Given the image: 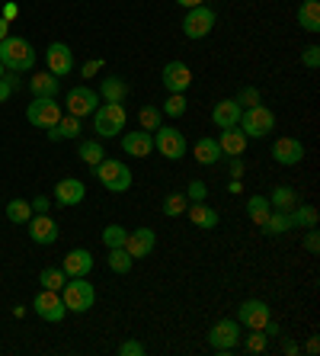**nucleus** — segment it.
<instances>
[{
  "instance_id": "nucleus-48",
  "label": "nucleus",
  "mask_w": 320,
  "mask_h": 356,
  "mask_svg": "<svg viewBox=\"0 0 320 356\" xmlns=\"http://www.w3.org/2000/svg\"><path fill=\"white\" fill-rule=\"evenodd\" d=\"M96 71H103V61H99V58L87 61V65L81 67V74H83V77H93V74H96Z\"/></svg>"
},
{
  "instance_id": "nucleus-17",
  "label": "nucleus",
  "mask_w": 320,
  "mask_h": 356,
  "mask_svg": "<svg viewBox=\"0 0 320 356\" xmlns=\"http://www.w3.org/2000/svg\"><path fill=\"white\" fill-rule=\"evenodd\" d=\"M29 238L35 241V244H55L58 238H61V228H58V222L45 212V216H33L29 218Z\"/></svg>"
},
{
  "instance_id": "nucleus-41",
  "label": "nucleus",
  "mask_w": 320,
  "mask_h": 356,
  "mask_svg": "<svg viewBox=\"0 0 320 356\" xmlns=\"http://www.w3.org/2000/svg\"><path fill=\"white\" fill-rule=\"evenodd\" d=\"M186 109H189V103H186V97L183 93H170L167 97V103H164V113L170 119H180V116H186Z\"/></svg>"
},
{
  "instance_id": "nucleus-52",
  "label": "nucleus",
  "mask_w": 320,
  "mask_h": 356,
  "mask_svg": "<svg viewBox=\"0 0 320 356\" xmlns=\"http://www.w3.org/2000/svg\"><path fill=\"white\" fill-rule=\"evenodd\" d=\"M10 35V19H0V42Z\"/></svg>"
},
{
  "instance_id": "nucleus-14",
  "label": "nucleus",
  "mask_w": 320,
  "mask_h": 356,
  "mask_svg": "<svg viewBox=\"0 0 320 356\" xmlns=\"http://www.w3.org/2000/svg\"><path fill=\"white\" fill-rule=\"evenodd\" d=\"M96 103H99L96 90H90V87H71L65 106H67V116L83 119V116H93V113H96Z\"/></svg>"
},
{
  "instance_id": "nucleus-5",
  "label": "nucleus",
  "mask_w": 320,
  "mask_h": 356,
  "mask_svg": "<svg viewBox=\"0 0 320 356\" xmlns=\"http://www.w3.org/2000/svg\"><path fill=\"white\" fill-rule=\"evenodd\" d=\"M96 135L99 138H115V135H122L125 129V103H103L96 106Z\"/></svg>"
},
{
  "instance_id": "nucleus-56",
  "label": "nucleus",
  "mask_w": 320,
  "mask_h": 356,
  "mask_svg": "<svg viewBox=\"0 0 320 356\" xmlns=\"http://www.w3.org/2000/svg\"><path fill=\"white\" fill-rule=\"evenodd\" d=\"M3 74H7V67H3V65H0V77H3Z\"/></svg>"
},
{
  "instance_id": "nucleus-6",
  "label": "nucleus",
  "mask_w": 320,
  "mask_h": 356,
  "mask_svg": "<svg viewBox=\"0 0 320 356\" xmlns=\"http://www.w3.org/2000/svg\"><path fill=\"white\" fill-rule=\"evenodd\" d=\"M214 23H218V17H214V10L212 7H189L186 10V17H183V35L186 39H205L208 33L214 29Z\"/></svg>"
},
{
  "instance_id": "nucleus-1",
  "label": "nucleus",
  "mask_w": 320,
  "mask_h": 356,
  "mask_svg": "<svg viewBox=\"0 0 320 356\" xmlns=\"http://www.w3.org/2000/svg\"><path fill=\"white\" fill-rule=\"evenodd\" d=\"M0 65L13 71V74H23V71H33L35 65V49L29 39H19V35H7L0 42Z\"/></svg>"
},
{
  "instance_id": "nucleus-45",
  "label": "nucleus",
  "mask_w": 320,
  "mask_h": 356,
  "mask_svg": "<svg viewBox=\"0 0 320 356\" xmlns=\"http://www.w3.org/2000/svg\"><path fill=\"white\" fill-rule=\"evenodd\" d=\"M148 350H144V343H138V340H122V347H119V356H144Z\"/></svg>"
},
{
  "instance_id": "nucleus-25",
  "label": "nucleus",
  "mask_w": 320,
  "mask_h": 356,
  "mask_svg": "<svg viewBox=\"0 0 320 356\" xmlns=\"http://www.w3.org/2000/svg\"><path fill=\"white\" fill-rule=\"evenodd\" d=\"M298 26L304 33H320V3L317 0H301L298 7Z\"/></svg>"
},
{
  "instance_id": "nucleus-47",
  "label": "nucleus",
  "mask_w": 320,
  "mask_h": 356,
  "mask_svg": "<svg viewBox=\"0 0 320 356\" xmlns=\"http://www.w3.org/2000/svg\"><path fill=\"white\" fill-rule=\"evenodd\" d=\"M49 209H51V202H49L45 196H35V199H33V216H45Z\"/></svg>"
},
{
  "instance_id": "nucleus-34",
  "label": "nucleus",
  "mask_w": 320,
  "mask_h": 356,
  "mask_svg": "<svg viewBox=\"0 0 320 356\" xmlns=\"http://www.w3.org/2000/svg\"><path fill=\"white\" fill-rule=\"evenodd\" d=\"M272 212V206H269V199L266 196H250V202H246V216H250V222L260 228V225L266 222V216Z\"/></svg>"
},
{
  "instance_id": "nucleus-4",
  "label": "nucleus",
  "mask_w": 320,
  "mask_h": 356,
  "mask_svg": "<svg viewBox=\"0 0 320 356\" xmlns=\"http://www.w3.org/2000/svg\"><path fill=\"white\" fill-rule=\"evenodd\" d=\"M237 129L246 135V138H266V135L276 129V113L263 103H256V106L244 109L237 119Z\"/></svg>"
},
{
  "instance_id": "nucleus-32",
  "label": "nucleus",
  "mask_w": 320,
  "mask_h": 356,
  "mask_svg": "<svg viewBox=\"0 0 320 356\" xmlns=\"http://www.w3.org/2000/svg\"><path fill=\"white\" fill-rule=\"evenodd\" d=\"M106 264H109V270H112V273H122V276H125V273H128V270L135 266V257H132V254H128L125 248H109Z\"/></svg>"
},
{
  "instance_id": "nucleus-37",
  "label": "nucleus",
  "mask_w": 320,
  "mask_h": 356,
  "mask_svg": "<svg viewBox=\"0 0 320 356\" xmlns=\"http://www.w3.org/2000/svg\"><path fill=\"white\" fill-rule=\"evenodd\" d=\"M240 343H244L246 353H266V347H269V337H266V331H250L246 337L240 334Z\"/></svg>"
},
{
  "instance_id": "nucleus-39",
  "label": "nucleus",
  "mask_w": 320,
  "mask_h": 356,
  "mask_svg": "<svg viewBox=\"0 0 320 356\" xmlns=\"http://www.w3.org/2000/svg\"><path fill=\"white\" fill-rule=\"evenodd\" d=\"M186 206H189L186 193H170V196L164 199V216L167 218H176V216H183V212H186Z\"/></svg>"
},
{
  "instance_id": "nucleus-28",
  "label": "nucleus",
  "mask_w": 320,
  "mask_h": 356,
  "mask_svg": "<svg viewBox=\"0 0 320 356\" xmlns=\"http://www.w3.org/2000/svg\"><path fill=\"white\" fill-rule=\"evenodd\" d=\"M99 97H103V103H122V99L128 97V83H125L122 77H103Z\"/></svg>"
},
{
  "instance_id": "nucleus-31",
  "label": "nucleus",
  "mask_w": 320,
  "mask_h": 356,
  "mask_svg": "<svg viewBox=\"0 0 320 356\" xmlns=\"http://www.w3.org/2000/svg\"><path fill=\"white\" fill-rule=\"evenodd\" d=\"M288 222H292V228H304V232H308V228H317V209L298 202V206L288 212Z\"/></svg>"
},
{
  "instance_id": "nucleus-35",
  "label": "nucleus",
  "mask_w": 320,
  "mask_h": 356,
  "mask_svg": "<svg viewBox=\"0 0 320 356\" xmlns=\"http://www.w3.org/2000/svg\"><path fill=\"white\" fill-rule=\"evenodd\" d=\"M39 282H42V289L61 292V289H65V282H67V273L61 270V266H45V270H42V276H39Z\"/></svg>"
},
{
  "instance_id": "nucleus-24",
  "label": "nucleus",
  "mask_w": 320,
  "mask_h": 356,
  "mask_svg": "<svg viewBox=\"0 0 320 356\" xmlns=\"http://www.w3.org/2000/svg\"><path fill=\"white\" fill-rule=\"evenodd\" d=\"M192 158H196L202 167H214L224 158L221 148H218V138H199L196 148H192Z\"/></svg>"
},
{
  "instance_id": "nucleus-27",
  "label": "nucleus",
  "mask_w": 320,
  "mask_h": 356,
  "mask_svg": "<svg viewBox=\"0 0 320 356\" xmlns=\"http://www.w3.org/2000/svg\"><path fill=\"white\" fill-rule=\"evenodd\" d=\"M29 90H33L35 97H58V90H61V77H55L51 71H42V74H35L33 81H29Z\"/></svg>"
},
{
  "instance_id": "nucleus-26",
  "label": "nucleus",
  "mask_w": 320,
  "mask_h": 356,
  "mask_svg": "<svg viewBox=\"0 0 320 356\" xmlns=\"http://www.w3.org/2000/svg\"><path fill=\"white\" fill-rule=\"evenodd\" d=\"M83 132V125L77 116H61L58 119V125H51V129H45V135H49L51 141H61V138H77V135Z\"/></svg>"
},
{
  "instance_id": "nucleus-9",
  "label": "nucleus",
  "mask_w": 320,
  "mask_h": 356,
  "mask_svg": "<svg viewBox=\"0 0 320 356\" xmlns=\"http://www.w3.org/2000/svg\"><path fill=\"white\" fill-rule=\"evenodd\" d=\"M26 119L35 125V129H51L61 119V103H55V97H35L26 109Z\"/></svg>"
},
{
  "instance_id": "nucleus-50",
  "label": "nucleus",
  "mask_w": 320,
  "mask_h": 356,
  "mask_svg": "<svg viewBox=\"0 0 320 356\" xmlns=\"http://www.w3.org/2000/svg\"><path fill=\"white\" fill-rule=\"evenodd\" d=\"M19 13V7L17 3H3V19H13Z\"/></svg>"
},
{
  "instance_id": "nucleus-11",
  "label": "nucleus",
  "mask_w": 320,
  "mask_h": 356,
  "mask_svg": "<svg viewBox=\"0 0 320 356\" xmlns=\"http://www.w3.org/2000/svg\"><path fill=\"white\" fill-rule=\"evenodd\" d=\"M33 308H35V315H39L42 321H49V324L65 321V315H67L65 298H61V292H55V289H42L39 296H35Z\"/></svg>"
},
{
  "instance_id": "nucleus-54",
  "label": "nucleus",
  "mask_w": 320,
  "mask_h": 356,
  "mask_svg": "<svg viewBox=\"0 0 320 356\" xmlns=\"http://www.w3.org/2000/svg\"><path fill=\"white\" fill-rule=\"evenodd\" d=\"M282 350H285L288 356H295V353H298V343H292V340H285V343H282Z\"/></svg>"
},
{
  "instance_id": "nucleus-3",
  "label": "nucleus",
  "mask_w": 320,
  "mask_h": 356,
  "mask_svg": "<svg viewBox=\"0 0 320 356\" xmlns=\"http://www.w3.org/2000/svg\"><path fill=\"white\" fill-rule=\"evenodd\" d=\"M61 298H65V308H67V312L83 315V312H90L93 302H96V286H93V282H87V276H74V280L65 282Z\"/></svg>"
},
{
  "instance_id": "nucleus-2",
  "label": "nucleus",
  "mask_w": 320,
  "mask_h": 356,
  "mask_svg": "<svg viewBox=\"0 0 320 356\" xmlns=\"http://www.w3.org/2000/svg\"><path fill=\"white\" fill-rule=\"evenodd\" d=\"M93 177H96L109 193L132 190V170H128V164H122L119 158H103L96 167H93Z\"/></svg>"
},
{
  "instance_id": "nucleus-29",
  "label": "nucleus",
  "mask_w": 320,
  "mask_h": 356,
  "mask_svg": "<svg viewBox=\"0 0 320 356\" xmlns=\"http://www.w3.org/2000/svg\"><path fill=\"white\" fill-rule=\"evenodd\" d=\"M266 199H269V206L276 209V212H292V209L301 202V199H298V193L292 190V186H276V190H272Z\"/></svg>"
},
{
  "instance_id": "nucleus-7",
  "label": "nucleus",
  "mask_w": 320,
  "mask_h": 356,
  "mask_svg": "<svg viewBox=\"0 0 320 356\" xmlns=\"http://www.w3.org/2000/svg\"><path fill=\"white\" fill-rule=\"evenodd\" d=\"M237 343H240V321L221 318V321L212 324V331H208V347H212L214 353H230Z\"/></svg>"
},
{
  "instance_id": "nucleus-42",
  "label": "nucleus",
  "mask_w": 320,
  "mask_h": 356,
  "mask_svg": "<svg viewBox=\"0 0 320 356\" xmlns=\"http://www.w3.org/2000/svg\"><path fill=\"white\" fill-rule=\"evenodd\" d=\"M234 99L240 103V109H250V106H256V103H260V90H256V87H244V90H240Z\"/></svg>"
},
{
  "instance_id": "nucleus-43",
  "label": "nucleus",
  "mask_w": 320,
  "mask_h": 356,
  "mask_svg": "<svg viewBox=\"0 0 320 356\" xmlns=\"http://www.w3.org/2000/svg\"><path fill=\"white\" fill-rule=\"evenodd\" d=\"M205 196H208V186L202 180H192V183H189V190H186L189 202H205Z\"/></svg>"
},
{
  "instance_id": "nucleus-8",
  "label": "nucleus",
  "mask_w": 320,
  "mask_h": 356,
  "mask_svg": "<svg viewBox=\"0 0 320 356\" xmlns=\"http://www.w3.org/2000/svg\"><path fill=\"white\" fill-rule=\"evenodd\" d=\"M186 135L180 129H170V125H160L154 132V151H160L167 161H180L186 154Z\"/></svg>"
},
{
  "instance_id": "nucleus-30",
  "label": "nucleus",
  "mask_w": 320,
  "mask_h": 356,
  "mask_svg": "<svg viewBox=\"0 0 320 356\" xmlns=\"http://www.w3.org/2000/svg\"><path fill=\"white\" fill-rule=\"evenodd\" d=\"M263 228V234L266 238H279V234H285V232H292V222H288V212H276L272 209L269 216H266V222L260 225Z\"/></svg>"
},
{
  "instance_id": "nucleus-15",
  "label": "nucleus",
  "mask_w": 320,
  "mask_h": 356,
  "mask_svg": "<svg viewBox=\"0 0 320 356\" xmlns=\"http://www.w3.org/2000/svg\"><path fill=\"white\" fill-rule=\"evenodd\" d=\"M272 161L282 167H295L304 161V145L301 138H276V145H272Z\"/></svg>"
},
{
  "instance_id": "nucleus-36",
  "label": "nucleus",
  "mask_w": 320,
  "mask_h": 356,
  "mask_svg": "<svg viewBox=\"0 0 320 356\" xmlns=\"http://www.w3.org/2000/svg\"><path fill=\"white\" fill-rule=\"evenodd\" d=\"M7 218L13 225H26L29 218H33V202H26V199H13L7 206Z\"/></svg>"
},
{
  "instance_id": "nucleus-12",
  "label": "nucleus",
  "mask_w": 320,
  "mask_h": 356,
  "mask_svg": "<svg viewBox=\"0 0 320 356\" xmlns=\"http://www.w3.org/2000/svg\"><path fill=\"white\" fill-rule=\"evenodd\" d=\"M45 67H49L55 77L71 74V71H74V51H71V45L51 42L49 49H45Z\"/></svg>"
},
{
  "instance_id": "nucleus-22",
  "label": "nucleus",
  "mask_w": 320,
  "mask_h": 356,
  "mask_svg": "<svg viewBox=\"0 0 320 356\" xmlns=\"http://www.w3.org/2000/svg\"><path fill=\"white\" fill-rule=\"evenodd\" d=\"M240 103L234 97L230 99H221V103H214V109H212V122H214V129H230V125H237V119H240Z\"/></svg>"
},
{
  "instance_id": "nucleus-21",
  "label": "nucleus",
  "mask_w": 320,
  "mask_h": 356,
  "mask_svg": "<svg viewBox=\"0 0 320 356\" xmlns=\"http://www.w3.org/2000/svg\"><path fill=\"white\" fill-rule=\"evenodd\" d=\"M246 135L240 132L237 125H230V129H221V138H218V148H221L224 158H240L246 151Z\"/></svg>"
},
{
  "instance_id": "nucleus-49",
  "label": "nucleus",
  "mask_w": 320,
  "mask_h": 356,
  "mask_svg": "<svg viewBox=\"0 0 320 356\" xmlns=\"http://www.w3.org/2000/svg\"><path fill=\"white\" fill-rule=\"evenodd\" d=\"M10 97H13V83H10L7 77H0V103H7Z\"/></svg>"
},
{
  "instance_id": "nucleus-13",
  "label": "nucleus",
  "mask_w": 320,
  "mask_h": 356,
  "mask_svg": "<svg viewBox=\"0 0 320 356\" xmlns=\"http://www.w3.org/2000/svg\"><path fill=\"white\" fill-rule=\"evenodd\" d=\"M160 81H164L167 93H186L192 87V71L186 61H167L160 71Z\"/></svg>"
},
{
  "instance_id": "nucleus-20",
  "label": "nucleus",
  "mask_w": 320,
  "mask_h": 356,
  "mask_svg": "<svg viewBox=\"0 0 320 356\" xmlns=\"http://www.w3.org/2000/svg\"><path fill=\"white\" fill-rule=\"evenodd\" d=\"M122 148L125 154H132V158H148L151 151H154V135L138 129V132H128L122 135Z\"/></svg>"
},
{
  "instance_id": "nucleus-18",
  "label": "nucleus",
  "mask_w": 320,
  "mask_h": 356,
  "mask_svg": "<svg viewBox=\"0 0 320 356\" xmlns=\"http://www.w3.org/2000/svg\"><path fill=\"white\" fill-rule=\"evenodd\" d=\"M83 196H87V186H83L81 180H74V177H65V180L55 183V202L58 206H77V202H83Z\"/></svg>"
},
{
  "instance_id": "nucleus-33",
  "label": "nucleus",
  "mask_w": 320,
  "mask_h": 356,
  "mask_svg": "<svg viewBox=\"0 0 320 356\" xmlns=\"http://www.w3.org/2000/svg\"><path fill=\"white\" fill-rule=\"evenodd\" d=\"M77 154H81V161L93 170V167H96L99 161L106 158V148H103V145H99V141L93 138V141H81V148H77Z\"/></svg>"
},
{
  "instance_id": "nucleus-16",
  "label": "nucleus",
  "mask_w": 320,
  "mask_h": 356,
  "mask_svg": "<svg viewBox=\"0 0 320 356\" xmlns=\"http://www.w3.org/2000/svg\"><path fill=\"white\" fill-rule=\"evenodd\" d=\"M128 254H132L135 260H141V257H148L151 250L157 248V234H154V228H135V232H128V238H125V244H122Z\"/></svg>"
},
{
  "instance_id": "nucleus-46",
  "label": "nucleus",
  "mask_w": 320,
  "mask_h": 356,
  "mask_svg": "<svg viewBox=\"0 0 320 356\" xmlns=\"http://www.w3.org/2000/svg\"><path fill=\"white\" fill-rule=\"evenodd\" d=\"M304 250H308V254H317V250H320V234H317V228H308V238H304Z\"/></svg>"
},
{
  "instance_id": "nucleus-51",
  "label": "nucleus",
  "mask_w": 320,
  "mask_h": 356,
  "mask_svg": "<svg viewBox=\"0 0 320 356\" xmlns=\"http://www.w3.org/2000/svg\"><path fill=\"white\" fill-rule=\"evenodd\" d=\"M304 350H308V353L314 356V353H317V350H320V340H317V337H311V340H308V347H304Z\"/></svg>"
},
{
  "instance_id": "nucleus-19",
  "label": "nucleus",
  "mask_w": 320,
  "mask_h": 356,
  "mask_svg": "<svg viewBox=\"0 0 320 356\" xmlns=\"http://www.w3.org/2000/svg\"><path fill=\"white\" fill-rule=\"evenodd\" d=\"M61 270L67 273V280H74V276H90L93 270V254L90 250H71V254H65V264H61Z\"/></svg>"
},
{
  "instance_id": "nucleus-44",
  "label": "nucleus",
  "mask_w": 320,
  "mask_h": 356,
  "mask_svg": "<svg viewBox=\"0 0 320 356\" xmlns=\"http://www.w3.org/2000/svg\"><path fill=\"white\" fill-rule=\"evenodd\" d=\"M301 61H304V67L317 71V67H320V49H317V45H308V49L301 51Z\"/></svg>"
},
{
  "instance_id": "nucleus-53",
  "label": "nucleus",
  "mask_w": 320,
  "mask_h": 356,
  "mask_svg": "<svg viewBox=\"0 0 320 356\" xmlns=\"http://www.w3.org/2000/svg\"><path fill=\"white\" fill-rule=\"evenodd\" d=\"M176 3H180V7H202V3H205V0H176Z\"/></svg>"
},
{
  "instance_id": "nucleus-10",
  "label": "nucleus",
  "mask_w": 320,
  "mask_h": 356,
  "mask_svg": "<svg viewBox=\"0 0 320 356\" xmlns=\"http://www.w3.org/2000/svg\"><path fill=\"white\" fill-rule=\"evenodd\" d=\"M237 321H240V327H250V331H263L266 324L272 321V308L266 305L263 298H246L244 305L237 308Z\"/></svg>"
},
{
  "instance_id": "nucleus-40",
  "label": "nucleus",
  "mask_w": 320,
  "mask_h": 356,
  "mask_svg": "<svg viewBox=\"0 0 320 356\" xmlns=\"http://www.w3.org/2000/svg\"><path fill=\"white\" fill-rule=\"evenodd\" d=\"M125 238H128V228H122V225H106L103 228V244L106 248H122Z\"/></svg>"
},
{
  "instance_id": "nucleus-23",
  "label": "nucleus",
  "mask_w": 320,
  "mask_h": 356,
  "mask_svg": "<svg viewBox=\"0 0 320 356\" xmlns=\"http://www.w3.org/2000/svg\"><path fill=\"white\" fill-rule=\"evenodd\" d=\"M186 216H189V222L196 225V228H205V232L218 228V222H221V216H218L212 206H205V202H189Z\"/></svg>"
},
{
  "instance_id": "nucleus-38",
  "label": "nucleus",
  "mask_w": 320,
  "mask_h": 356,
  "mask_svg": "<svg viewBox=\"0 0 320 356\" xmlns=\"http://www.w3.org/2000/svg\"><path fill=\"white\" fill-rule=\"evenodd\" d=\"M138 122H141V129H144V132H151V135L164 125V122H160V109H157V106H141L138 109Z\"/></svg>"
},
{
  "instance_id": "nucleus-55",
  "label": "nucleus",
  "mask_w": 320,
  "mask_h": 356,
  "mask_svg": "<svg viewBox=\"0 0 320 356\" xmlns=\"http://www.w3.org/2000/svg\"><path fill=\"white\" fill-rule=\"evenodd\" d=\"M230 170H234V177H240V170H244V164H240V158H234V167H230Z\"/></svg>"
}]
</instances>
